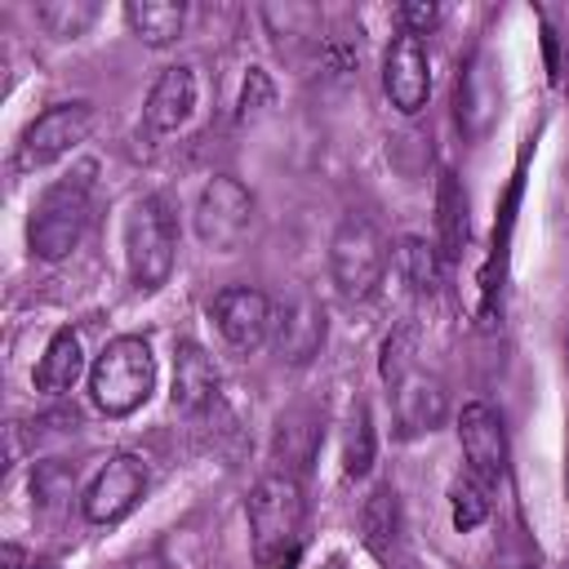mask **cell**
<instances>
[{
	"instance_id": "cell-1",
	"label": "cell",
	"mask_w": 569,
	"mask_h": 569,
	"mask_svg": "<svg viewBox=\"0 0 569 569\" xmlns=\"http://www.w3.org/2000/svg\"><path fill=\"white\" fill-rule=\"evenodd\" d=\"M93 173H98V164L80 160L71 173H62L58 182H49L40 191V200L31 204V218H27L31 258L62 262L84 240V227H89V213H93Z\"/></svg>"
},
{
	"instance_id": "cell-2",
	"label": "cell",
	"mask_w": 569,
	"mask_h": 569,
	"mask_svg": "<svg viewBox=\"0 0 569 569\" xmlns=\"http://www.w3.org/2000/svg\"><path fill=\"white\" fill-rule=\"evenodd\" d=\"M151 391H156V356L138 333L111 338L89 365V400L107 418L138 413L151 400Z\"/></svg>"
},
{
	"instance_id": "cell-3",
	"label": "cell",
	"mask_w": 569,
	"mask_h": 569,
	"mask_svg": "<svg viewBox=\"0 0 569 569\" xmlns=\"http://www.w3.org/2000/svg\"><path fill=\"white\" fill-rule=\"evenodd\" d=\"M302 520H307V498H302L298 476L267 471L249 489V533H253V556L262 569L280 560H298Z\"/></svg>"
},
{
	"instance_id": "cell-4",
	"label": "cell",
	"mask_w": 569,
	"mask_h": 569,
	"mask_svg": "<svg viewBox=\"0 0 569 569\" xmlns=\"http://www.w3.org/2000/svg\"><path fill=\"white\" fill-rule=\"evenodd\" d=\"M178 262V222L160 196H142L124 213V271L133 289L156 293Z\"/></svg>"
},
{
	"instance_id": "cell-5",
	"label": "cell",
	"mask_w": 569,
	"mask_h": 569,
	"mask_svg": "<svg viewBox=\"0 0 569 569\" xmlns=\"http://www.w3.org/2000/svg\"><path fill=\"white\" fill-rule=\"evenodd\" d=\"M329 276L347 302H365L378 293V284L387 276V240L373 218L347 213L338 222V231L329 240Z\"/></svg>"
},
{
	"instance_id": "cell-6",
	"label": "cell",
	"mask_w": 569,
	"mask_h": 569,
	"mask_svg": "<svg viewBox=\"0 0 569 569\" xmlns=\"http://www.w3.org/2000/svg\"><path fill=\"white\" fill-rule=\"evenodd\" d=\"M253 222H258V204H253V191L240 178L213 173L200 187L196 209H191V227H196V236H200L204 249L236 253L253 236Z\"/></svg>"
},
{
	"instance_id": "cell-7",
	"label": "cell",
	"mask_w": 569,
	"mask_h": 569,
	"mask_svg": "<svg viewBox=\"0 0 569 569\" xmlns=\"http://www.w3.org/2000/svg\"><path fill=\"white\" fill-rule=\"evenodd\" d=\"M93 102L76 98V102H53L44 107L27 129H22V142H18V169H44L62 156H71L89 133H93Z\"/></svg>"
},
{
	"instance_id": "cell-8",
	"label": "cell",
	"mask_w": 569,
	"mask_h": 569,
	"mask_svg": "<svg viewBox=\"0 0 569 569\" xmlns=\"http://www.w3.org/2000/svg\"><path fill=\"white\" fill-rule=\"evenodd\" d=\"M142 493H147V462L138 453H111L80 489V511L89 525H116L142 502Z\"/></svg>"
},
{
	"instance_id": "cell-9",
	"label": "cell",
	"mask_w": 569,
	"mask_h": 569,
	"mask_svg": "<svg viewBox=\"0 0 569 569\" xmlns=\"http://www.w3.org/2000/svg\"><path fill=\"white\" fill-rule=\"evenodd\" d=\"M209 320L231 351H258L276 329V307L253 284H227L209 302Z\"/></svg>"
},
{
	"instance_id": "cell-10",
	"label": "cell",
	"mask_w": 569,
	"mask_h": 569,
	"mask_svg": "<svg viewBox=\"0 0 569 569\" xmlns=\"http://www.w3.org/2000/svg\"><path fill=\"white\" fill-rule=\"evenodd\" d=\"M391 387V413H396V431L400 440H413V436H427L445 422L449 413V396H445V382L436 373H427L418 360L405 365L400 373L387 378Z\"/></svg>"
},
{
	"instance_id": "cell-11",
	"label": "cell",
	"mask_w": 569,
	"mask_h": 569,
	"mask_svg": "<svg viewBox=\"0 0 569 569\" xmlns=\"http://www.w3.org/2000/svg\"><path fill=\"white\" fill-rule=\"evenodd\" d=\"M458 445H462V458H467V476H476L480 485L493 489L507 476V431H502V418L485 400L462 405Z\"/></svg>"
},
{
	"instance_id": "cell-12",
	"label": "cell",
	"mask_w": 569,
	"mask_h": 569,
	"mask_svg": "<svg viewBox=\"0 0 569 569\" xmlns=\"http://www.w3.org/2000/svg\"><path fill=\"white\" fill-rule=\"evenodd\" d=\"M382 89L391 98V107L400 116H418L427 107L431 93V62H427V44L409 31H400L387 53H382Z\"/></svg>"
},
{
	"instance_id": "cell-13",
	"label": "cell",
	"mask_w": 569,
	"mask_h": 569,
	"mask_svg": "<svg viewBox=\"0 0 569 569\" xmlns=\"http://www.w3.org/2000/svg\"><path fill=\"white\" fill-rule=\"evenodd\" d=\"M276 351L284 365H311L325 347V333H329V320H325V307L311 298V293H298L289 298L280 311H276Z\"/></svg>"
},
{
	"instance_id": "cell-14",
	"label": "cell",
	"mask_w": 569,
	"mask_h": 569,
	"mask_svg": "<svg viewBox=\"0 0 569 569\" xmlns=\"http://www.w3.org/2000/svg\"><path fill=\"white\" fill-rule=\"evenodd\" d=\"M196 102H200V80H196V71H191L187 62L164 67V71L156 76L151 93H147V107H142L147 133H173V129H182V124L191 120Z\"/></svg>"
},
{
	"instance_id": "cell-15",
	"label": "cell",
	"mask_w": 569,
	"mask_h": 569,
	"mask_svg": "<svg viewBox=\"0 0 569 569\" xmlns=\"http://www.w3.org/2000/svg\"><path fill=\"white\" fill-rule=\"evenodd\" d=\"M169 396H173V409H182V413H200V409L213 405V396H218V369L204 356V347L178 342V351H173V391Z\"/></svg>"
},
{
	"instance_id": "cell-16",
	"label": "cell",
	"mask_w": 569,
	"mask_h": 569,
	"mask_svg": "<svg viewBox=\"0 0 569 569\" xmlns=\"http://www.w3.org/2000/svg\"><path fill=\"white\" fill-rule=\"evenodd\" d=\"M493 116H498V84L489 76V62L476 53L458 76V124L471 138H480V133H489Z\"/></svg>"
},
{
	"instance_id": "cell-17",
	"label": "cell",
	"mask_w": 569,
	"mask_h": 569,
	"mask_svg": "<svg viewBox=\"0 0 569 569\" xmlns=\"http://www.w3.org/2000/svg\"><path fill=\"white\" fill-rule=\"evenodd\" d=\"M84 373V347L76 329H58L36 365V391L40 396H67Z\"/></svg>"
},
{
	"instance_id": "cell-18",
	"label": "cell",
	"mask_w": 569,
	"mask_h": 569,
	"mask_svg": "<svg viewBox=\"0 0 569 569\" xmlns=\"http://www.w3.org/2000/svg\"><path fill=\"white\" fill-rule=\"evenodd\" d=\"M124 22L142 44L164 49L187 31V4L182 0H129Z\"/></svg>"
},
{
	"instance_id": "cell-19",
	"label": "cell",
	"mask_w": 569,
	"mask_h": 569,
	"mask_svg": "<svg viewBox=\"0 0 569 569\" xmlns=\"http://www.w3.org/2000/svg\"><path fill=\"white\" fill-rule=\"evenodd\" d=\"M316 445H320V413H311V409L280 413V422H276V471L298 476L311 462Z\"/></svg>"
},
{
	"instance_id": "cell-20",
	"label": "cell",
	"mask_w": 569,
	"mask_h": 569,
	"mask_svg": "<svg viewBox=\"0 0 569 569\" xmlns=\"http://www.w3.org/2000/svg\"><path fill=\"white\" fill-rule=\"evenodd\" d=\"M436 249H440V262H458L467 249V196L449 169L440 173V187H436Z\"/></svg>"
},
{
	"instance_id": "cell-21",
	"label": "cell",
	"mask_w": 569,
	"mask_h": 569,
	"mask_svg": "<svg viewBox=\"0 0 569 569\" xmlns=\"http://www.w3.org/2000/svg\"><path fill=\"white\" fill-rule=\"evenodd\" d=\"M373 453H378L373 418H369V405H365V400H356V405H351V413H347V431H342V471H347L351 480L369 476Z\"/></svg>"
},
{
	"instance_id": "cell-22",
	"label": "cell",
	"mask_w": 569,
	"mask_h": 569,
	"mask_svg": "<svg viewBox=\"0 0 569 569\" xmlns=\"http://www.w3.org/2000/svg\"><path fill=\"white\" fill-rule=\"evenodd\" d=\"M98 13H102V4H93V0H44V4H36V22H40L53 40H76V36H84V31L98 22Z\"/></svg>"
},
{
	"instance_id": "cell-23",
	"label": "cell",
	"mask_w": 569,
	"mask_h": 569,
	"mask_svg": "<svg viewBox=\"0 0 569 569\" xmlns=\"http://www.w3.org/2000/svg\"><path fill=\"white\" fill-rule=\"evenodd\" d=\"M360 525H365V542L382 556L387 547H396L400 538V502H396V489L391 485H378L360 511Z\"/></svg>"
},
{
	"instance_id": "cell-24",
	"label": "cell",
	"mask_w": 569,
	"mask_h": 569,
	"mask_svg": "<svg viewBox=\"0 0 569 569\" xmlns=\"http://www.w3.org/2000/svg\"><path fill=\"white\" fill-rule=\"evenodd\" d=\"M396 271H400V280L413 293H436V284H440V253H436V244H427L418 236H405L400 249H396Z\"/></svg>"
},
{
	"instance_id": "cell-25",
	"label": "cell",
	"mask_w": 569,
	"mask_h": 569,
	"mask_svg": "<svg viewBox=\"0 0 569 569\" xmlns=\"http://www.w3.org/2000/svg\"><path fill=\"white\" fill-rule=\"evenodd\" d=\"M449 498H453V525L462 533L476 529V525H485V516H489V485H480L476 476H467V480H458L449 489Z\"/></svg>"
},
{
	"instance_id": "cell-26",
	"label": "cell",
	"mask_w": 569,
	"mask_h": 569,
	"mask_svg": "<svg viewBox=\"0 0 569 569\" xmlns=\"http://www.w3.org/2000/svg\"><path fill=\"white\" fill-rule=\"evenodd\" d=\"M31 493H36V502L58 507V502H67V498L76 493V471H67V467H58V462H44V467H36V476H31Z\"/></svg>"
},
{
	"instance_id": "cell-27",
	"label": "cell",
	"mask_w": 569,
	"mask_h": 569,
	"mask_svg": "<svg viewBox=\"0 0 569 569\" xmlns=\"http://www.w3.org/2000/svg\"><path fill=\"white\" fill-rule=\"evenodd\" d=\"M440 27V4H427V0H413V4H400V31L409 36H427Z\"/></svg>"
},
{
	"instance_id": "cell-28",
	"label": "cell",
	"mask_w": 569,
	"mask_h": 569,
	"mask_svg": "<svg viewBox=\"0 0 569 569\" xmlns=\"http://www.w3.org/2000/svg\"><path fill=\"white\" fill-rule=\"evenodd\" d=\"M267 107H271V80H267L262 71H249L244 93H240V120H253V116L267 111Z\"/></svg>"
},
{
	"instance_id": "cell-29",
	"label": "cell",
	"mask_w": 569,
	"mask_h": 569,
	"mask_svg": "<svg viewBox=\"0 0 569 569\" xmlns=\"http://www.w3.org/2000/svg\"><path fill=\"white\" fill-rule=\"evenodd\" d=\"M502 569H533V560H525V556H511Z\"/></svg>"
},
{
	"instance_id": "cell-30",
	"label": "cell",
	"mask_w": 569,
	"mask_h": 569,
	"mask_svg": "<svg viewBox=\"0 0 569 569\" xmlns=\"http://www.w3.org/2000/svg\"><path fill=\"white\" fill-rule=\"evenodd\" d=\"M325 569H342V560H338V556H333V560H325Z\"/></svg>"
},
{
	"instance_id": "cell-31",
	"label": "cell",
	"mask_w": 569,
	"mask_h": 569,
	"mask_svg": "<svg viewBox=\"0 0 569 569\" xmlns=\"http://www.w3.org/2000/svg\"><path fill=\"white\" fill-rule=\"evenodd\" d=\"M31 569H53V565H31Z\"/></svg>"
}]
</instances>
